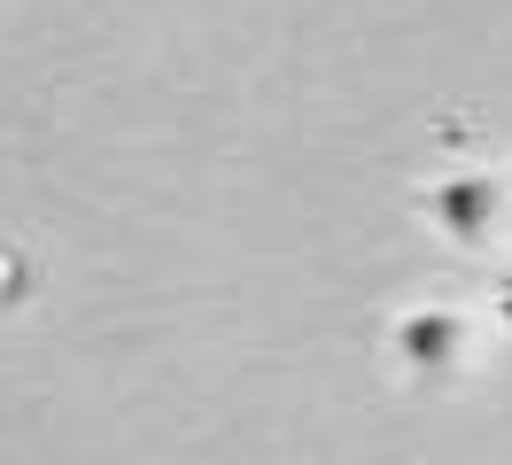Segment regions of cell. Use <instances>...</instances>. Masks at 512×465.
<instances>
[{"label": "cell", "mask_w": 512, "mask_h": 465, "mask_svg": "<svg viewBox=\"0 0 512 465\" xmlns=\"http://www.w3.org/2000/svg\"><path fill=\"white\" fill-rule=\"evenodd\" d=\"M458 357H466V318L458 310H404L396 318V365L419 372V380H443V372H458Z\"/></svg>", "instance_id": "cell-2"}, {"label": "cell", "mask_w": 512, "mask_h": 465, "mask_svg": "<svg viewBox=\"0 0 512 465\" xmlns=\"http://www.w3.org/2000/svg\"><path fill=\"white\" fill-rule=\"evenodd\" d=\"M419 210H427V225L450 248H481L497 233V217H505V186L489 179V171H450V179L419 186Z\"/></svg>", "instance_id": "cell-1"}, {"label": "cell", "mask_w": 512, "mask_h": 465, "mask_svg": "<svg viewBox=\"0 0 512 465\" xmlns=\"http://www.w3.org/2000/svg\"><path fill=\"white\" fill-rule=\"evenodd\" d=\"M497 310H505V326H512V279H505V287H497Z\"/></svg>", "instance_id": "cell-3"}]
</instances>
